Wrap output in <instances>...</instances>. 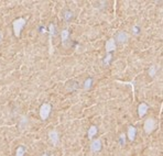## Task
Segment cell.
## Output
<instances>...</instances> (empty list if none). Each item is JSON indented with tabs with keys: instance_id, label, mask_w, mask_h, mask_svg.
<instances>
[{
	"instance_id": "9a60e30c",
	"label": "cell",
	"mask_w": 163,
	"mask_h": 156,
	"mask_svg": "<svg viewBox=\"0 0 163 156\" xmlns=\"http://www.w3.org/2000/svg\"><path fill=\"white\" fill-rule=\"evenodd\" d=\"M24 153H25V147L23 145H20L17 149V152H16V156H24Z\"/></svg>"
},
{
	"instance_id": "3957f363",
	"label": "cell",
	"mask_w": 163,
	"mask_h": 156,
	"mask_svg": "<svg viewBox=\"0 0 163 156\" xmlns=\"http://www.w3.org/2000/svg\"><path fill=\"white\" fill-rule=\"evenodd\" d=\"M156 122L154 119L150 118V119L146 120V122H144V131H146L147 134H150V133L152 132L153 130L156 129Z\"/></svg>"
},
{
	"instance_id": "9c48e42d",
	"label": "cell",
	"mask_w": 163,
	"mask_h": 156,
	"mask_svg": "<svg viewBox=\"0 0 163 156\" xmlns=\"http://www.w3.org/2000/svg\"><path fill=\"white\" fill-rule=\"evenodd\" d=\"M148 109H149V107H148V105H146V103H141V105H139V107H138V114H139L140 118H142L143 115L146 114L147 111H148Z\"/></svg>"
},
{
	"instance_id": "e0dca14e",
	"label": "cell",
	"mask_w": 163,
	"mask_h": 156,
	"mask_svg": "<svg viewBox=\"0 0 163 156\" xmlns=\"http://www.w3.org/2000/svg\"><path fill=\"white\" fill-rule=\"evenodd\" d=\"M112 58V55L110 54V53H108V55L105 57V59H104V64L105 65H109V63H110V61H111Z\"/></svg>"
},
{
	"instance_id": "8fae6325",
	"label": "cell",
	"mask_w": 163,
	"mask_h": 156,
	"mask_svg": "<svg viewBox=\"0 0 163 156\" xmlns=\"http://www.w3.org/2000/svg\"><path fill=\"white\" fill-rule=\"evenodd\" d=\"M55 25L53 23H51L50 25H49V32H50V48H51V51H50V53L52 54V36L55 34Z\"/></svg>"
},
{
	"instance_id": "5b68a950",
	"label": "cell",
	"mask_w": 163,
	"mask_h": 156,
	"mask_svg": "<svg viewBox=\"0 0 163 156\" xmlns=\"http://www.w3.org/2000/svg\"><path fill=\"white\" fill-rule=\"evenodd\" d=\"M49 137H50V141H51V143L53 144V145H58V141H60V136H58V133L55 131V130H53V131H51V132L49 133Z\"/></svg>"
},
{
	"instance_id": "2e32d148",
	"label": "cell",
	"mask_w": 163,
	"mask_h": 156,
	"mask_svg": "<svg viewBox=\"0 0 163 156\" xmlns=\"http://www.w3.org/2000/svg\"><path fill=\"white\" fill-rule=\"evenodd\" d=\"M156 71H158V67H156V65H152L151 67H150L149 69V75H150V77H154L156 74Z\"/></svg>"
},
{
	"instance_id": "ac0fdd59",
	"label": "cell",
	"mask_w": 163,
	"mask_h": 156,
	"mask_svg": "<svg viewBox=\"0 0 163 156\" xmlns=\"http://www.w3.org/2000/svg\"><path fill=\"white\" fill-rule=\"evenodd\" d=\"M119 143H120L121 146L125 145V143H126V135L125 134H121V135L119 136Z\"/></svg>"
},
{
	"instance_id": "5bb4252c",
	"label": "cell",
	"mask_w": 163,
	"mask_h": 156,
	"mask_svg": "<svg viewBox=\"0 0 163 156\" xmlns=\"http://www.w3.org/2000/svg\"><path fill=\"white\" fill-rule=\"evenodd\" d=\"M92 84H93V78L92 77L87 78L85 80V82H84V89H85V90H88V89L92 87Z\"/></svg>"
},
{
	"instance_id": "4fadbf2b",
	"label": "cell",
	"mask_w": 163,
	"mask_h": 156,
	"mask_svg": "<svg viewBox=\"0 0 163 156\" xmlns=\"http://www.w3.org/2000/svg\"><path fill=\"white\" fill-rule=\"evenodd\" d=\"M97 131H98V129H97V126H90V128H89V130H88V133H87L88 139H93V136H95L96 134H97Z\"/></svg>"
},
{
	"instance_id": "52a82bcc",
	"label": "cell",
	"mask_w": 163,
	"mask_h": 156,
	"mask_svg": "<svg viewBox=\"0 0 163 156\" xmlns=\"http://www.w3.org/2000/svg\"><path fill=\"white\" fill-rule=\"evenodd\" d=\"M105 48H106V51L108 52H111V51H114L116 48V42H115V40L114 39H109L108 41L106 42V45H105Z\"/></svg>"
},
{
	"instance_id": "7a4b0ae2",
	"label": "cell",
	"mask_w": 163,
	"mask_h": 156,
	"mask_svg": "<svg viewBox=\"0 0 163 156\" xmlns=\"http://www.w3.org/2000/svg\"><path fill=\"white\" fill-rule=\"evenodd\" d=\"M51 105L50 103H43L40 108V117L42 120H46L49 118V115L51 113Z\"/></svg>"
},
{
	"instance_id": "30bf717a",
	"label": "cell",
	"mask_w": 163,
	"mask_h": 156,
	"mask_svg": "<svg viewBox=\"0 0 163 156\" xmlns=\"http://www.w3.org/2000/svg\"><path fill=\"white\" fill-rule=\"evenodd\" d=\"M62 17L64 19L65 21H71L73 19V12H72L70 9H66V10L63 11V13H62Z\"/></svg>"
},
{
	"instance_id": "7c38bea8",
	"label": "cell",
	"mask_w": 163,
	"mask_h": 156,
	"mask_svg": "<svg viewBox=\"0 0 163 156\" xmlns=\"http://www.w3.org/2000/svg\"><path fill=\"white\" fill-rule=\"evenodd\" d=\"M61 36H62V43L65 44V42L68 41V39H70V31H68L67 29L63 30L61 33Z\"/></svg>"
},
{
	"instance_id": "ba28073f",
	"label": "cell",
	"mask_w": 163,
	"mask_h": 156,
	"mask_svg": "<svg viewBox=\"0 0 163 156\" xmlns=\"http://www.w3.org/2000/svg\"><path fill=\"white\" fill-rule=\"evenodd\" d=\"M128 137H129L130 141H135V139H136V135H137V129L135 128V126H130L129 128H128Z\"/></svg>"
},
{
	"instance_id": "44dd1931",
	"label": "cell",
	"mask_w": 163,
	"mask_h": 156,
	"mask_svg": "<svg viewBox=\"0 0 163 156\" xmlns=\"http://www.w3.org/2000/svg\"><path fill=\"white\" fill-rule=\"evenodd\" d=\"M1 39H2V34H1V32H0V41H1Z\"/></svg>"
},
{
	"instance_id": "ffe728a7",
	"label": "cell",
	"mask_w": 163,
	"mask_h": 156,
	"mask_svg": "<svg viewBox=\"0 0 163 156\" xmlns=\"http://www.w3.org/2000/svg\"><path fill=\"white\" fill-rule=\"evenodd\" d=\"M132 31H133V33L136 34V35H138V34L140 33V27H133Z\"/></svg>"
},
{
	"instance_id": "7402d4cb",
	"label": "cell",
	"mask_w": 163,
	"mask_h": 156,
	"mask_svg": "<svg viewBox=\"0 0 163 156\" xmlns=\"http://www.w3.org/2000/svg\"><path fill=\"white\" fill-rule=\"evenodd\" d=\"M42 156H49V155H48V154H45V153H44V154H43V155H42Z\"/></svg>"
},
{
	"instance_id": "8992f818",
	"label": "cell",
	"mask_w": 163,
	"mask_h": 156,
	"mask_svg": "<svg viewBox=\"0 0 163 156\" xmlns=\"http://www.w3.org/2000/svg\"><path fill=\"white\" fill-rule=\"evenodd\" d=\"M100 149H102V142H100V140L98 139L94 140L92 142V144H90V151L96 153V152H99Z\"/></svg>"
},
{
	"instance_id": "277c9868",
	"label": "cell",
	"mask_w": 163,
	"mask_h": 156,
	"mask_svg": "<svg viewBox=\"0 0 163 156\" xmlns=\"http://www.w3.org/2000/svg\"><path fill=\"white\" fill-rule=\"evenodd\" d=\"M127 40H128V34H127L126 32H123V31L118 32L117 35H116V41L118 42V43H120V44L126 43Z\"/></svg>"
},
{
	"instance_id": "6da1fadb",
	"label": "cell",
	"mask_w": 163,
	"mask_h": 156,
	"mask_svg": "<svg viewBox=\"0 0 163 156\" xmlns=\"http://www.w3.org/2000/svg\"><path fill=\"white\" fill-rule=\"evenodd\" d=\"M25 23H27V21H25V19H23V18H19V19L13 21V32H14V35L17 37L20 36L21 31H22L23 27L25 25Z\"/></svg>"
},
{
	"instance_id": "d6986e66",
	"label": "cell",
	"mask_w": 163,
	"mask_h": 156,
	"mask_svg": "<svg viewBox=\"0 0 163 156\" xmlns=\"http://www.w3.org/2000/svg\"><path fill=\"white\" fill-rule=\"evenodd\" d=\"M27 118H25V117H22V119H21V122H20V126L21 128H23V126L24 124H25V123H27Z\"/></svg>"
}]
</instances>
